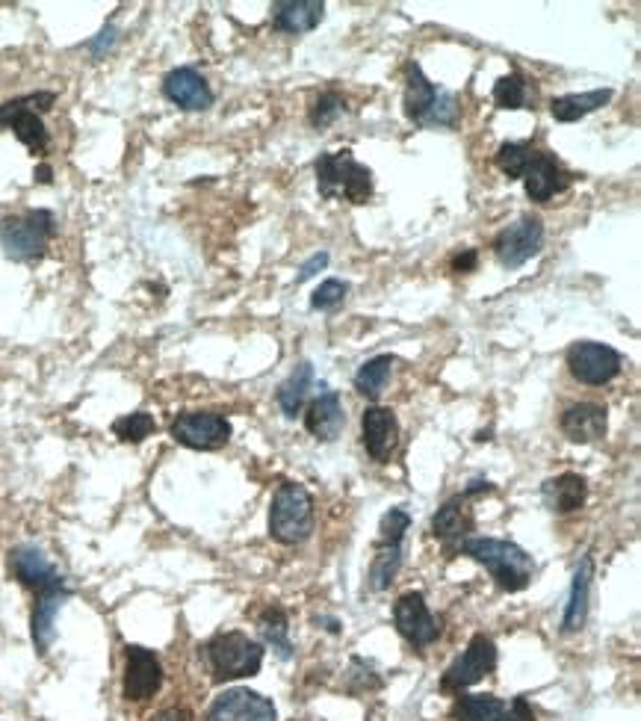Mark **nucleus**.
<instances>
[{
    "label": "nucleus",
    "instance_id": "obj_14",
    "mask_svg": "<svg viewBox=\"0 0 641 721\" xmlns=\"http://www.w3.org/2000/svg\"><path fill=\"white\" fill-rule=\"evenodd\" d=\"M520 181L527 187V196L538 204H544L553 196L564 192L571 187L573 174L564 169L559 160H555L550 151H538L535 146L529 148L527 163H523V172H520Z\"/></svg>",
    "mask_w": 641,
    "mask_h": 721
},
{
    "label": "nucleus",
    "instance_id": "obj_38",
    "mask_svg": "<svg viewBox=\"0 0 641 721\" xmlns=\"http://www.w3.org/2000/svg\"><path fill=\"white\" fill-rule=\"evenodd\" d=\"M325 267H329V252H317L311 258V261L302 263V270H299V279H296V281L302 284V281L313 279V276H317L320 270H325Z\"/></svg>",
    "mask_w": 641,
    "mask_h": 721
},
{
    "label": "nucleus",
    "instance_id": "obj_22",
    "mask_svg": "<svg viewBox=\"0 0 641 721\" xmlns=\"http://www.w3.org/2000/svg\"><path fill=\"white\" fill-rule=\"evenodd\" d=\"M541 497L550 512L555 514H573L580 512L585 500H589V482L580 473H559V477L547 479L541 485Z\"/></svg>",
    "mask_w": 641,
    "mask_h": 721
},
{
    "label": "nucleus",
    "instance_id": "obj_15",
    "mask_svg": "<svg viewBox=\"0 0 641 721\" xmlns=\"http://www.w3.org/2000/svg\"><path fill=\"white\" fill-rule=\"evenodd\" d=\"M208 721H278L276 704L252 689H226L210 704Z\"/></svg>",
    "mask_w": 641,
    "mask_h": 721
},
{
    "label": "nucleus",
    "instance_id": "obj_40",
    "mask_svg": "<svg viewBox=\"0 0 641 721\" xmlns=\"http://www.w3.org/2000/svg\"><path fill=\"white\" fill-rule=\"evenodd\" d=\"M477 263H479L477 249H464V252L452 258V270H455V272H470V270H477Z\"/></svg>",
    "mask_w": 641,
    "mask_h": 721
},
{
    "label": "nucleus",
    "instance_id": "obj_1",
    "mask_svg": "<svg viewBox=\"0 0 641 721\" xmlns=\"http://www.w3.org/2000/svg\"><path fill=\"white\" fill-rule=\"evenodd\" d=\"M461 553L479 562V565H485L497 585L509 591V594L527 589L532 582V574H535V559L514 541L470 535V539L461 541Z\"/></svg>",
    "mask_w": 641,
    "mask_h": 721
},
{
    "label": "nucleus",
    "instance_id": "obj_9",
    "mask_svg": "<svg viewBox=\"0 0 641 721\" xmlns=\"http://www.w3.org/2000/svg\"><path fill=\"white\" fill-rule=\"evenodd\" d=\"M497 669V644L491 635L477 633L470 639L459 660L443 671L441 692L443 695H461L464 689L477 687L479 680H485Z\"/></svg>",
    "mask_w": 641,
    "mask_h": 721
},
{
    "label": "nucleus",
    "instance_id": "obj_32",
    "mask_svg": "<svg viewBox=\"0 0 641 721\" xmlns=\"http://www.w3.org/2000/svg\"><path fill=\"white\" fill-rule=\"evenodd\" d=\"M399 565H402V544H375V557L370 562V589H390L393 577L399 574Z\"/></svg>",
    "mask_w": 641,
    "mask_h": 721
},
{
    "label": "nucleus",
    "instance_id": "obj_24",
    "mask_svg": "<svg viewBox=\"0 0 641 721\" xmlns=\"http://www.w3.org/2000/svg\"><path fill=\"white\" fill-rule=\"evenodd\" d=\"M591 580H594V559L585 557L573 571L571 594H568V607L562 615V630L564 633H580L589 618V594H591Z\"/></svg>",
    "mask_w": 641,
    "mask_h": 721
},
{
    "label": "nucleus",
    "instance_id": "obj_8",
    "mask_svg": "<svg viewBox=\"0 0 641 721\" xmlns=\"http://www.w3.org/2000/svg\"><path fill=\"white\" fill-rule=\"evenodd\" d=\"M568 370L580 384L589 388H603L624 370V356L609 343L598 340H580L568 349Z\"/></svg>",
    "mask_w": 641,
    "mask_h": 721
},
{
    "label": "nucleus",
    "instance_id": "obj_44",
    "mask_svg": "<svg viewBox=\"0 0 641 721\" xmlns=\"http://www.w3.org/2000/svg\"><path fill=\"white\" fill-rule=\"evenodd\" d=\"M36 181L39 183H51L53 181V172H51V166H36Z\"/></svg>",
    "mask_w": 641,
    "mask_h": 721
},
{
    "label": "nucleus",
    "instance_id": "obj_19",
    "mask_svg": "<svg viewBox=\"0 0 641 721\" xmlns=\"http://www.w3.org/2000/svg\"><path fill=\"white\" fill-rule=\"evenodd\" d=\"M69 598H71V589L66 585V582L36 594L33 615H30V633H33L36 651L42 653V657L51 651L53 639H57V615H60L62 603H66Z\"/></svg>",
    "mask_w": 641,
    "mask_h": 721
},
{
    "label": "nucleus",
    "instance_id": "obj_18",
    "mask_svg": "<svg viewBox=\"0 0 641 721\" xmlns=\"http://www.w3.org/2000/svg\"><path fill=\"white\" fill-rule=\"evenodd\" d=\"M9 571H12V577H16L24 589L33 591V594L66 582L57 574V568L48 562V557H44L42 550L30 548V544H21V548H16L9 553Z\"/></svg>",
    "mask_w": 641,
    "mask_h": 721
},
{
    "label": "nucleus",
    "instance_id": "obj_5",
    "mask_svg": "<svg viewBox=\"0 0 641 721\" xmlns=\"http://www.w3.org/2000/svg\"><path fill=\"white\" fill-rule=\"evenodd\" d=\"M313 532V497L299 482H284L269 505V535L278 544L296 548L311 539Z\"/></svg>",
    "mask_w": 641,
    "mask_h": 721
},
{
    "label": "nucleus",
    "instance_id": "obj_7",
    "mask_svg": "<svg viewBox=\"0 0 641 721\" xmlns=\"http://www.w3.org/2000/svg\"><path fill=\"white\" fill-rule=\"evenodd\" d=\"M57 101V92H30V96L12 98L0 104V128H7L18 137L21 146H27L33 154H44L51 146L48 128L42 122L44 110H51Z\"/></svg>",
    "mask_w": 641,
    "mask_h": 721
},
{
    "label": "nucleus",
    "instance_id": "obj_27",
    "mask_svg": "<svg viewBox=\"0 0 641 721\" xmlns=\"http://www.w3.org/2000/svg\"><path fill=\"white\" fill-rule=\"evenodd\" d=\"M452 721H505L509 704L497 695H461L450 710Z\"/></svg>",
    "mask_w": 641,
    "mask_h": 721
},
{
    "label": "nucleus",
    "instance_id": "obj_10",
    "mask_svg": "<svg viewBox=\"0 0 641 721\" xmlns=\"http://www.w3.org/2000/svg\"><path fill=\"white\" fill-rule=\"evenodd\" d=\"M231 420L217 411H181L172 420V438L181 447L199 452L222 450L231 441Z\"/></svg>",
    "mask_w": 641,
    "mask_h": 721
},
{
    "label": "nucleus",
    "instance_id": "obj_21",
    "mask_svg": "<svg viewBox=\"0 0 641 721\" xmlns=\"http://www.w3.org/2000/svg\"><path fill=\"white\" fill-rule=\"evenodd\" d=\"M269 16H272L276 30L302 36L320 27V21L325 18V3H320V0H276L269 7Z\"/></svg>",
    "mask_w": 641,
    "mask_h": 721
},
{
    "label": "nucleus",
    "instance_id": "obj_31",
    "mask_svg": "<svg viewBox=\"0 0 641 721\" xmlns=\"http://www.w3.org/2000/svg\"><path fill=\"white\" fill-rule=\"evenodd\" d=\"M532 101H535V89H532V83L520 71H512V74L497 80L494 104L500 110H527Z\"/></svg>",
    "mask_w": 641,
    "mask_h": 721
},
{
    "label": "nucleus",
    "instance_id": "obj_26",
    "mask_svg": "<svg viewBox=\"0 0 641 721\" xmlns=\"http://www.w3.org/2000/svg\"><path fill=\"white\" fill-rule=\"evenodd\" d=\"M612 101V89H591V92H580V96H562L550 101V113L555 122H580L585 116L598 113L600 107Z\"/></svg>",
    "mask_w": 641,
    "mask_h": 721
},
{
    "label": "nucleus",
    "instance_id": "obj_36",
    "mask_svg": "<svg viewBox=\"0 0 641 721\" xmlns=\"http://www.w3.org/2000/svg\"><path fill=\"white\" fill-rule=\"evenodd\" d=\"M408 527H411V514L405 509H390L379 527V541L375 544H402Z\"/></svg>",
    "mask_w": 641,
    "mask_h": 721
},
{
    "label": "nucleus",
    "instance_id": "obj_23",
    "mask_svg": "<svg viewBox=\"0 0 641 721\" xmlns=\"http://www.w3.org/2000/svg\"><path fill=\"white\" fill-rule=\"evenodd\" d=\"M347 427V414H343V402L338 391L320 393L311 402V409L304 414V429L317 438V441H338V434Z\"/></svg>",
    "mask_w": 641,
    "mask_h": 721
},
{
    "label": "nucleus",
    "instance_id": "obj_30",
    "mask_svg": "<svg viewBox=\"0 0 641 721\" xmlns=\"http://www.w3.org/2000/svg\"><path fill=\"white\" fill-rule=\"evenodd\" d=\"M311 382H313V367L299 364L293 373L287 375V382L278 388L276 400L287 418H296V414L302 411L304 400H308V391H311Z\"/></svg>",
    "mask_w": 641,
    "mask_h": 721
},
{
    "label": "nucleus",
    "instance_id": "obj_16",
    "mask_svg": "<svg viewBox=\"0 0 641 721\" xmlns=\"http://www.w3.org/2000/svg\"><path fill=\"white\" fill-rule=\"evenodd\" d=\"M163 96L187 113H204L213 104V89H210L208 80L201 78V71H196L192 66H181V69H172L166 74Z\"/></svg>",
    "mask_w": 641,
    "mask_h": 721
},
{
    "label": "nucleus",
    "instance_id": "obj_42",
    "mask_svg": "<svg viewBox=\"0 0 641 721\" xmlns=\"http://www.w3.org/2000/svg\"><path fill=\"white\" fill-rule=\"evenodd\" d=\"M187 719H190V713L181 710V707H172V710H163V713L154 715V721H187Z\"/></svg>",
    "mask_w": 641,
    "mask_h": 721
},
{
    "label": "nucleus",
    "instance_id": "obj_39",
    "mask_svg": "<svg viewBox=\"0 0 641 721\" xmlns=\"http://www.w3.org/2000/svg\"><path fill=\"white\" fill-rule=\"evenodd\" d=\"M505 721H535V713H532V707L523 695L514 698L512 704H509V719Z\"/></svg>",
    "mask_w": 641,
    "mask_h": 721
},
{
    "label": "nucleus",
    "instance_id": "obj_43",
    "mask_svg": "<svg viewBox=\"0 0 641 721\" xmlns=\"http://www.w3.org/2000/svg\"><path fill=\"white\" fill-rule=\"evenodd\" d=\"M313 624H317V627L325 624V630H329V633H334V635H338L340 630H343V624H340L338 618H329V615H317V618H313Z\"/></svg>",
    "mask_w": 641,
    "mask_h": 721
},
{
    "label": "nucleus",
    "instance_id": "obj_28",
    "mask_svg": "<svg viewBox=\"0 0 641 721\" xmlns=\"http://www.w3.org/2000/svg\"><path fill=\"white\" fill-rule=\"evenodd\" d=\"M258 630L260 635L267 639V644H272V651L281 657V660H290L293 657V642H290V621H287V612L281 607H267L258 618Z\"/></svg>",
    "mask_w": 641,
    "mask_h": 721
},
{
    "label": "nucleus",
    "instance_id": "obj_6",
    "mask_svg": "<svg viewBox=\"0 0 641 721\" xmlns=\"http://www.w3.org/2000/svg\"><path fill=\"white\" fill-rule=\"evenodd\" d=\"M208 662L213 671L217 683H228V680L254 678L263 665V644L249 639L240 630H228V633H217L208 642Z\"/></svg>",
    "mask_w": 641,
    "mask_h": 721
},
{
    "label": "nucleus",
    "instance_id": "obj_3",
    "mask_svg": "<svg viewBox=\"0 0 641 721\" xmlns=\"http://www.w3.org/2000/svg\"><path fill=\"white\" fill-rule=\"evenodd\" d=\"M405 116L420 128H452L459 122V98L425 78L417 62L405 66Z\"/></svg>",
    "mask_w": 641,
    "mask_h": 721
},
{
    "label": "nucleus",
    "instance_id": "obj_12",
    "mask_svg": "<svg viewBox=\"0 0 641 721\" xmlns=\"http://www.w3.org/2000/svg\"><path fill=\"white\" fill-rule=\"evenodd\" d=\"M163 687V662L154 651H148L142 644H128L124 648V680L122 695L130 704H142L148 698H154Z\"/></svg>",
    "mask_w": 641,
    "mask_h": 721
},
{
    "label": "nucleus",
    "instance_id": "obj_20",
    "mask_svg": "<svg viewBox=\"0 0 641 721\" xmlns=\"http://www.w3.org/2000/svg\"><path fill=\"white\" fill-rule=\"evenodd\" d=\"M559 429L568 441L573 443H594L607 438L609 418L607 409L598 402H573L562 411L559 418Z\"/></svg>",
    "mask_w": 641,
    "mask_h": 721
},
{
    "label": "nucleus",
    "instance_id": "obj_2",
    "mask_svg": "<svg viewBox=\"0 0 641 721\" xmlns=\"http://www.w3.org/2000/svg\"><path fill=\"white\" fill-rule=\"evenodd\" d=\"M313 172L322 199H343L349 204H367L373 199V172L358 163L349 148L317 157Z\"/></svg>",
    "mask_w": 641,
    "mask_h": 721
},
{
    "label": "nucleus",
    "instance_id": "obj_33",
    "mask_svg": "<svg viewBox=\"0 0 641 721\" xmlns=\"http://www.w3.org/2000/svg\"><path fill=\"white\" fill-rule=\"evenodd\" d=\"M157 420L154 414L148 411H133V414H124V418L113 420V434L124 443H142L148 434H154Z\"/></svg>",
    "mask_w": 641,
    "mask_h": 721
},
{
    "label": "nucleus",
    "instance_id": "obj_41",
    "mask_svg": "<svg viewBox=\"0 0 641 721\" xmlns=\"http://www.w3.org/2000/svg\"><path fill=\"white\" fill-rule=\"evenodd\" d=\"M491 491H494V485H491L488 479H473V482H470V485L464 488V494H468L470 500H473L477 494H491Z\"/></svg>",
    "mask_w": 641,
    "mask_h": 721
},
{
    "label": "nucleus",
    "instance_id": "obj_17",
    "mask_svg": "<svg viewBox=\"0 0 641 721\" xmlns=\"http://www.w3.org/2000/svg\"><path fill=\"white\" fill-rule=\"evenodd\" d=\"M361 434H364L367 455L379 464H388L390 455L399 447V420L390 409L370 405L361 418Z\"/></svg>",
    "mask_w": 641,
    "mask_h": 721
},
{
    "label": "nucleus",
    "instance_id": "obj_4",
    "mask_svg": "<svg viewBox=\"0 0 641 721\" xmlns=\"http://www.w3.org/2000/svg\"><path fill=\"white\" fill-rule=\"evenodd\" d=\"M53 237H57V217L51 210L39 208L0 219V249H3L9 261H42Z\"/></svg>",
    "mask_w": 641,
    "mask_h": 721
},
{
    "label": "nucleus",
    "instance_id": "obj_34",
    "mask_svg": "<svg viewBox=\"0 0 641 721\" xmlns=\"http://www.w3.org/2000/svg\"><path fill=\"white\" fill-rule=\"evenodd\" d=\"M347 110V98L340 96V92H334V89H325V92L313 101L308 119H311L313 128H329V124L338 122Z\"/></svg>",
    "mask_w": 641,
    "mask_h": 721
},
{
    "label": "nucleus",
    "instance_id": "obj_25",
    "mask_svg": "<svg viewBox=\"0 0 641 721\" xmlns=\"http://www.w3.org/2000/svg\"><path fill=\"white\" fill-rule=\"evenodd\" d=\"M470 497L468 494H459L452 497V500H447V503L438 509V514L432 518V532L434 539L441 541H464L470 539V532H473V512L468 509Z\"/></svg>",
    "mask_w": 641,
    "mask_h": 721
},
{
    "label": "nucleus",
    "instance_id": "obj_11",
    "mask_svg": "<svg viewBox=\"0 0 641 721\" xmlns=\"http://www.w3.org/2000/svg\"><path fill=\"white\" fill-rule=\"evenodd\" d=\"M393 624H397L399 635H402L411 648H417V651H423V648L438 642L443 630L441 618L432 615L423 591H405V594L393 603Z\"/></svg>",
    "mask_w": 641,
    "mask_h": 721
},
{
    "label": "nucleus",
    "instance_id": "obj_29",
    "mask_svg": "<svg viewBox=\"0 0 641 721\" xmlns=\"http://www.w3.org/2000/svg\"><path fill=\"white\" fill-rule=\"evenodd\" d=\"M393 364H397V358L393 356L370 358L355 373V391L361 393V397H367V400H379L384 393V388H388L390 375H393Z\"/></svg>",
    "mask_w": 641,
    "mask_h": 721
},
{
    "label": "nucleus",
    "instance_id": "obj_13",
    "mask_svg": "<svg viewBox=\"0 0 641 721\" xmlns=\"http://www.w3.org/2000/svg\"><path fill=\"white\" fill-rule=\"evenodd\" d=\"M541 246H544V222L538 217H520L514 226L503 228L494 237V254L505 270H520L541 252Z\"/></svg>",
    "mask_w": 641,
    "mask_h": 721
},
{
    "label": "nucleus",
    "instance_id": "obj_37",
    "mask_svg": "<svg viewBox=\"0 0 641 721\" xmlns=\"http://www.w3.org/2000/svg\"><path fill=\"white\" fill-rule=\"evenodd\" d=\"M116 42H119V30H116L113 24H107L104 30L96 36V39H89L87 51L92 53V57H104L107 51H113Z\"/></svg>",
    "mask_w": 641,
    "mask_h": 721
},
{
    "label": "nucleus",
    "instance_id": "obj_35",
    "mask_svg": "<svg viewBox=\"0 0 641 721\" xmlns=\"http://www.w3.org/2000/svg\"><path fill=\"white\" fill-rule=\"evenodd\" d=\"M347 293H349L347 281H340V279L322 281L320 288L313 290L311 308L313 311H334V308H340V304H343Z\"/></svg>",
    "mask_w": 641,
    "mask_h": 721
}]
</instances>
